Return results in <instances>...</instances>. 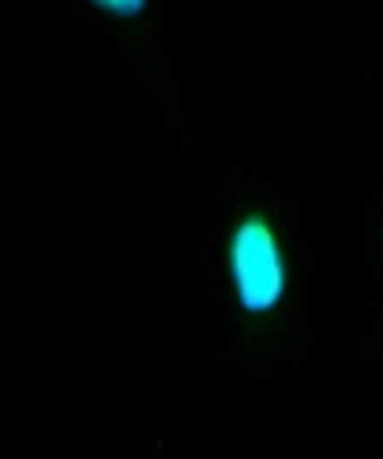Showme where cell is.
<instances>
[{
  "mask_svg": "<svg viewBox=\"0 0 383 459\" xmlns=\"http://www.w3.org/2000/svg\"><path fill=\"white\" fill-rule=\"evenodd\" d=\"M226 267L234 301L246 317H271L276 309H284L292 292V259H287L284 234L267 213H246L229 230Z\"/></svg>",
  "mask_w": 383,
  "mask_h": 459,
  "instance_id": "6da1fadb",
  "label": "cell"
},
{
  "mask_svg": "<svg viewBox=\"0 0 383 459\" xmlns=\"http://www.w3.org/2000/svg\"><path fill=\"white\" fill-rule=\"evenodd\" d=\"M84 4L100 17H108V22H138L150 9V0H84Z\"/></svg>",
  "mask_w": 383,
  "mask_h": 459,
  "instance_id": "7a4b0ae2",
  "label": "cell"
}]
</instances>
